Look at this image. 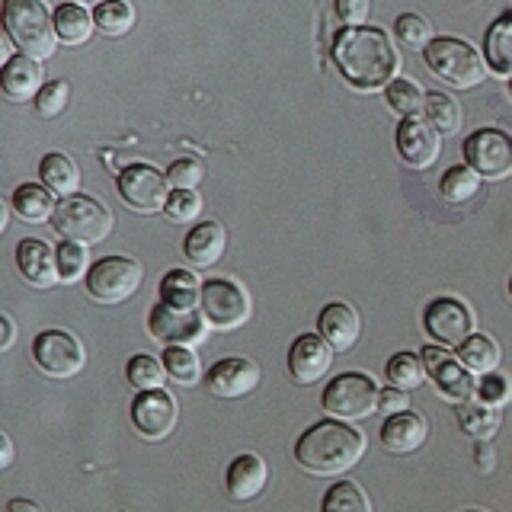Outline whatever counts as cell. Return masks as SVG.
<instances>
[{"label": "cell", "mask_w": 512, "mask_h": 512, "mask_svg": "<svg viewBox=\"0 0 512 512\" xmlns=\"http://www.w3.org/2000/svg\"><path fill=\"white\" fill-rule=\"evenodd\" d=\"M333 61L349 87L362 93L388 90L397 80L400 55L391 36L378 26H352L343 29L333 42Z\"/></svg>", "instance_id": "obj_1"}, {"label": "cell", "mask_w": 512, "mask_h": 512, "mask_svg": "<svg viewBox=\"0 0 512 512\" xmlns=\"http://www.w3.org/2000/svg\"><path fill=\"white\" fill-rule=\"evenodd\" d=\"M365 455V436L343 420H320L308 426L295 442V461L314 477H336L356 468Z\"/></svg>", "instance_id": "obj_2"}, {"label": "cell", "mask_w": 512, "mask_h": 512, "mask_svg": "<svg viewBox=\"0 0 512 512\" xmlns=\"http://www.w3.org/2000/svg\"><path fill=\"white\" fill-rule=\"evenodd\" d=\"M4 32L29 58H52L58 48L55 13L45 0H4Z\"/></svg>", "instance_id": "obj_3"}, {"label": "cell", "mask_w": 512, "mask_h": 512, "mask_svg": "<svg viewBox=\"0 0 512 512\" xmlns=\"http://www.w3.org/2000/svg\"><path fill=\"white\" fill-rule=\"evenodd\" d=\"M426 68L436 74L442 84L455 90H471L487 77V58L477 52L471 42L458 36H439L423 48Z\"/></svg>", "instance_id": "obj_4"}, {"label": "cell", "mask_w": 512, "mask_h": 512, "mask_svg": "<svg viewBox=\"0 0 512 512\" xmlns=\"http://www.w3.org/2000/svg\"><path fill=\"white\" fill-rule=\"evenodd\" d=\"M55 231L61 234V240H74V244H100V240L109 237L112 231V212L93 196H68L58 202V212L52 218Z\"/></svg>", "instance_id": "obj_5"}, {"label": "cell", "mask_w": 512, "mask_h": 512, "mask_svg": "<svg viewBox=\"0 0 512 512\" xmlns=\"http://www.w3.org/2000/svg\"><path fill=\"white\" fill-rule=\"evenodd\" d=\"M141 279H144V269L135 256L112 253V256H103L100 263L90 266L84 288H87L90 301L112 308V304H122V301L132 298L141 288Z\"/></svg>", "instance_id": "obj_6"}, {"label": "cell", "mask_w": 512, "mask_h": 512, "mask_svg": "<svg viewBox=\"0 0 512 512\" xmlns=\"http://www.w3.org/2000/svg\"><path fill=\"white\" fill-rule=\"evenodd\" d=\"M378 397H381V388L375 384L372 375L343 372L324 388L320 404H324L327 416H333V420L352 423V420H365V416H372L378 410Z\"/></svg>", "instance_id": "obj_7"}, {"label": "cell", "mask_w": 512, "mask_h": 512, "mask_svg": "<svg viewBox=\"0 0 512 512\" xmlns=\"http://www.w3.org/2000/svg\"><path fill=\"white\" fill-rule=\"evenodd\" d=\"M32 362H36L42 375L68 381L87 365V349L74 333L61 327H48L36 333V340H32Z\"/></svg>", "instance_id": "obj_8"}, {"label": "cell", "mask_w": 512, "mask_h": 512, "mask_svg": "<svg viewBox=\"0 0 512 512\" xmlns=\"http://www.w3.org/2000/svg\"><path fill=\"white\" fill-rule=\"evenodd\" d=\"M199 311L205 314L212 330H237L250 320V295L234 279H205Z\"/></svg>", "instance_id": "obj_9"}, {"label": "cell", "mask_w": 512, "mask_h": 512, "mask_svg": "<svg viewBox=\"0 0 512 512\" xmlns=\"http://www.w3.org/2000/svg\"><path fill=\"white\" fill-rule=\"evenodd\" d=\"M116 189L122 202L138 215H154L164 212L167 199H170V180L167 173H160L151 164H128L119 170Z\"/></svg>", "instance_id": "obj_10"}, {"label": "cell", "mask_w": 512, "mask_h": 512, "mask_svg": "<svg viewBox=\"0 0 512 512\" xmlns=\"http://www.w3.org/2000/svg\"><path fill=\"white\" fill-rule=\"evenodd\" d=\"M464 164L480 173V180H506L512 176V135L503 128H477L464 138Z\"/></svg>", "instance_id": "obj_11"}, {"label": "cell", "mask_w": 512, "mask_h": 512, "mask_svg": "<svg viewBox=\"0 0 512 512\" xmlns=\"http://www.w3.org/2000/svg\"><path fill=\"white\" fill-rule=\"evenodd\" d=\"M423 327L439 346H461L474 333V311L455 295L432 298L423 311Z\"/></svg>", "instance_id": "obj_12"}, {"label": "cell", "mask_w": 512, "mask_h": 512, "mask_svg": "<svg viewBox=\"0 0 512 512\" xmlns=\"http://www.w3.org/2000/svg\"><path fill=\"white\" fill-rule=\"evenodd\" d=\"M423 362H426V375L432 378V384H436V391L452 400V404H468V400L477 394V384L471 378L468 368L461 365L458 356H452V352H445L442 346H426L423 352Z\"/></svg>", "instance_id": "obj_13"}, {"label": "cell", "mask_w": 512, "mask_h": 512, "mask_svg": "<svg viewBox=\"0 0 512 512\" xmlns=\"http://www.w3.org/2000/svg\"><path fill=\"white\" fill-rule=\"evenodd\" d=\"M148 333L167 346H199L208 336V320L202 311H176L157 301L148 314Z\"/></svg>", "instance_id": "obj_14"}, {"label": "cell", "mask_w": 512, "mask_h": 512, "mask_svg": "<svg viewBox=\"0 0 512 512\" xmlns=\"http://www.w3.org/2000/svg\"><path fill=\"white\" fill-rule=\"evenodd\" d=\"M180 423V410H176V400L164 391H138L132 400V426L138 429L141 439L148 442H164L170 432Z\"/></svg>", "instance_id": "obj_15"}, {"label": "cell", "mask_w": 512, "mask_h": 512, "mask_svg": "<svg viewBox=\"0 0 512 512\" xmlns=\"http://www.w3.org/2000/svg\"><path fill=\"white\" fill-rule=\"evenodd\" d=\"M394 144H397L400 160H404L410 170H429L442 154V135L423 116L400 119Z\"/></svg>", "instance_id": "obj_16"}, {"label": "cell", "mask_w": 512, "mask_h": 512, "mask_svg": "<svg viewBox=\"0 0 512 512\" xmlns=\"http://www.w3.org/2000/svg\"><path fill=\"white\" fill-rule=\"evenodd\" d=\"M260 365L244 356H224L205 372V391L218 400H237L256 391L260 384Z\"/></svg>", "instance_id": "obj_17"}, {"label": "cell", "mask_w": 512, "mask_h": 512, "mask_svg": "<svg viewBox=\"0 0 512 512\" xmlns=\"http://www.w3.org/2000/svg\"><path fill=\"white\" fill-rule=\"evenodd\" d=\"M333 365V346L320 333H301L288 346V375L295 384H317Z\"/></svg>", "instance_id": "obj_18"}, {"label": "cell", "mask_w": 512, "mask_h": 512, "mask_svg": "<svg viewBox=\"0 0 512 512\" xmlns=\"http://www.w3.org/2000/svg\"><path fill=\"white\" fill-rule=\"evenodd\" d=\"M317 333L333 346V352H349L362 336V317L346 301H327L317 317Z\"/></svg>", "instance_id": "obj_19"}, {"label": "cell", "mask_w": 512, "mask_h": 512, "mask_svg": "<svg viewBox=\"0 0 512 512\" xmlns=\"http://www.w3.org/2000/svg\"><path fill=\"white\" fill-rule=\"evenodd\" d=\"M16 269H20V276L32 288H48V285L61 282V276H58V256L39 237H23L20 244H16Z\"/></svg>", "instance_id": "obj_20"}, {"label": "cell", "mask_w": 512, "mask_h": 512, "mask_svg": "<svg viewBox=\"0 0 512 512\" xmlns=\"http://www.w3.org/2000/svg\"><path fill=\"white\" fill-rule=\"evenodd\" d=\"M266 480H269L266 461L260 455H253V452H244V455H237L228 464L224 487H228V496L234 503H250L266 490Z\"/></svg>", "instance_id": "obj_21"}, {"label": "cell", "mask_w": 512, "mask_h": 512, "mask_svg": "<svg viewBox=\"0 0 512 512\" xmlns=\"http://www.w3.org/2000/svg\"><path fill=\"white\" fill-rule=\"evenodd\" d=\"M426 436H429V423H426V416H420L416 410L394 413L381 423V445H384V452H391V455L416 452V448L426 442Z\"/></svg>", "instance_id": "obj_22"}, {"label": "cell", "mask_w": 512, "mask_h": 512, "mask_svg": "<svg viewBox=\"0 0 512 512\" xmlns=\"http://www.w3.org/2000/svg\"><path fill=\"white\" fill-rule=\"evenodd\" d=\"M42 68L36 58L29 55H13L4 61V71H0V90H4L7 100L23 103L29 96H36L42 90Z\"/></svg>", "instance_id": "obj_23"}, {"label": "cell", "mask_w": 512, "mask_h": 512, "mask_svg": "<svg viewBox=\"0 0 512 512\" xmlns=\"http://www.w3.org/2000/svg\"><path fill=\"white\" fill-rule=\"evenodd\" d=\"M224 247H228V234H224L221 224L218 221H199L183 240V256L192 266L208 269L221 260Z\"/></svg>", "instance_id": "obj_24"}, {"label": "cell", "mask_w": 512, "mask_h": 512, "mask_svg": "<svg viewBox=\"0 0 512 512\" xmlns=\"http://www.w3.org/2000/svg\"><path fill=\"white\" fill-rule=\"evenodd\" d=\"M10 205H13V212L20 215L23 221H29V224H45V221H52L55 212H58L55 192L48 186H42V183L16 186L13 196H10Z\"/></svg>", "instance_id": "obj_25"}, {"label": "cell", "mask_w": 512, "mask_h": 512, "mask_svg": "<svg viewBox=\"0 0 512 512\" xmlns=\"http://www.w3.org/2000/svg\"><path fill=\"white\" fill-rule=\"evenodd\" d=\"M160 304L176 311H199L202 304V282L189 269H170L160 279Z\"/></svg>", "instance_id": "obj_26"}, {"label": "cell", "mask_w": 512, "mask_h": 512, "mask_svg": "<svg viewBox=\"0 0 512 512\" xmlns=\"http://www.w3.org/2000/svg\"><path fill=\"white\" fill-rule=\"evenodd\" d=\"M484 58L493 74L512 77V10L500 13L490 23L484 36Z\"/></svg>", "instance_id": "obj_27"}, {"label": "cell", "mask_w": 512, "mask_h": 512, "mask_svg": "<svg viewBox=\"0 0 512 512\" xmlns=\"http://www.w3.org/2000/svg\"><path fill=\"white\" fill-rule=\"evenodd\" d=\"M39 180H42V186L52 189L55 196L68 199V196H77V189H80V170L68 154L52 151V154L42 157Z\"/></svg>", "instance_id": "obj_28"}, {"label": "cell", "mask_w": 512, "mask_h": 512, "mask_svg": "<svg viewBox=\"0 0 512 512\" xmlns=\"http://www.w3.org/2000/svg\"><path fill=\"white\" fill-rule=\"evenodd\" d=\"M500 423H503L500 407H490L484 400H468V404H461V410H458L461 432L477 442H490V436L500 429Z\"/></svg>", "instance_id": "obj_29"}, {"label": "cell", "mask_w": 512, "mask_h": 512, "mask_svg": "<svg viewBox=\"0 0 512 512\" xmlns=\"http://www.w3.org/2000/svg\"><path fill=\"white\" fill-rule=\"evenodd\" d=\"M458 359L471 375H490L500 365V346L487 333H471L468 340L458 346Z\"/></svg>", "instance_id": "obj_30"}, {"label": "cell", "mask_w": 512, "mask_h": 512, "mask_svg": "<svg viewBox=\"0 0 512 512\" xmlns=\"http://www.w3.org/2000/svg\"><path fill=\"white\" fill-rule=\"evenodd\" d=\"M55 29L64 45H84L93 36L96 20H93V13H87V7L68 0V4H61L55 10Z\"/></svg>", "instance_id": "obj_31"}, {"label": "cell", "mask_w": 512, "mask_h": 512, "mask_svg": "<svg viewBox=\"0 0 512 512\" xmlns=\"http://www.w3.org/2000/svg\"><path fill=\"white\" fill-rule=\"evenodd\" d=\"M423 119L436 128L439 135H455L461 122H464V112L461 103L455 100L452 93H442V90H432L426 93V106H423Z\"/></svg>", "instance_id": "obj_32"}, {"label": "cell", "mask_w": 512, "mask_h": 512, "mask_svg": "<svg viewBox=\"0 0 512 512\" xmlns=\"http://www.w3.org/2000/svg\"><path fill=\"white\" fill-rule=\"evenodd\" d=\"M384 375H388L391 388L413 391L426 381V362H423L420 352H410V349L394 352V356L388 359V368H384Z\"/></svg>", "instance_id": "obj_33"}, {"label": "cell", "mask_w": 512, "mask_h": 512, "mask_svg": "<svg viewBox=\"0 0 512 512\" xmlns=\"http://www.w3.org/2000/svg\"><path fill=\"white\" fill-rule=\"evenodd\" d=\"M93 20H96V32H103L106 39H119L132 32L135 7L128 0H106V4L93 7Z\"/></svg>", "instance_id": "obj_34"}, {"label": "cell", "mask_w": 512, "mask_h": 512, "mask_svg": "<svg viewBox=\"0 0 512 512\" xmlns=\"http://www.w3.org/2000/svg\"><path fill=\"white\" fill-rule=\"evenodd\" d=\"M480 189V173L471 170L468 164H458V167H448L439 180V196L452 205H461L477 196Z\"/></svg>", "instance_id": "obj_35"}, {"label": "cell", "mask_w": 512, "mask_h": 512, "mask_svg": "<svg viewBox=\"0 0 512 512\" xmlns=\"http://www.w3.org/2000/svg\"><path fill=\"white\" fill-rule=\"evenodd\" d=\"M320 512H372V500H368V493L356 484V480H336V484L324 493Z\"/></svg>", "instance_id": "obj_36"}, {"label": "cell", "mask_w": 512, "mask_h": 512, "mask_svg": "<svg viewBox=\"0 0 512 512\" xmlns=\"http://www.w3.org/2000/svg\"><path fill=\"white\" fill-rule=\"evenodd\" d=\"M384 100H388V106L397 112L400 119H410V116H420L423 112L426 93L420 84H413V80L397 77L394 84H388V90H384Z\"/></svg>", "instance_id": "obj_37"}, {"label": "cell", "mask_w": 512, "mask_h": 512, "mask_svg": "<svg viewBox=\"0 0 512 512\" xmlns=\"http://www.w3.org/2000/svg\"><path fill=\"white\" fill-rule=\"evenodd\" d=\"M164 368H167V375L173 381H180L186 384V388H192V384H199L205 381L202 378V362L196 359V352H192V346H167L164 349Z\"/></svg>", "instance_id": "obj_38"}, {"label": "cell", "mask_w": 512, "mask_h": 512, "mask_svg": "<svg viewBox=\"0 0 512 512\" xmlns=\"http://www.w3.org/2000/svg\"><path fill=\"white\" fill-rule=\"evenodd\" d=\"M164 375H167L164 359H154V356H148V352H138V356H132L125 365V378L135 391L160 388V384H164Z\"/></svg>", "instance_id": "obj_39"}, {"label": "cell", "mask_w": 512, "mask_h": 512, "mask_svg": "<svg viewBox=\"0 0 512 512\" xmlns=\"http://www.w3.org/2000/svg\"><path fill=\"white\" fill-rule=\"evenodd\" d=\"M394 36L407 48H426L432 42V26L420 13H400L394 20Z\"/></svg>", "instance_id": "obj_40"}, {"label": "cell", "mask_w": 512, "mask_h": 512, "mask_svg": "<svg viewBox=\"0 0 512 512\" xmlns=\"http://www.w3.org/2000/svg\"><path fill=\"white\" fill-rule=\"evenodd\" d=\"M55 256H58V276L61 282H77L87 269V250L84 244H74V240H61L55 247Z\"/></svg>", "instance_id": "obj_41"}, {"label": "cell", "mask_w": 512, "mask_h": 512, "mask_svg": "<svg viewBox=\"0 0 512 512\" xmlns=\"http://www.w3.org/2000/svg\"><path fill=\"white\" fill-rule=\"evenodd\" d=\"M68 96H71V84L68 80H48V84L36 93V112L42 119H55L68 106Z\"/></svg>", "instance_id": "obj_42"}, {"label": "cell", "mask_w": 512, "mask_h": 512, "mask_svg": "<svg viewBox=\"0 0 512 512\" xmlns=\"http://www.w3.org/2000/svg\"><path fill=\"white\" fill-rule=\"evenodd\" d=\"M167 218L176 224H186V221H196L202 215V196L196 189H173L170 199H167Z\"/></svg>", "instance_id": "obj_43"}, {"label": "cell", "mask_w": 512, "mask_h": 512, "mask_svg": "<svg viewBox=\"0 0 512 512\" xmlns=\"http://www.w3.org/2000/svg\"><path fill=\"white\" fill-rule=\"evenodd\" d=\"M167 180L173 189H196L205 180V164L199 157H180L167 167Z\"/></svg>", "instance_id": "obj_44"}, {"label": "cell", "mask_w": 512, "mask_h": 512, "mask_svg": "<svg viewBox=\"0 0 512 512\" xmlns=\"http://www.w3.org/2000/svg\"><path fill=\"white\" fill-rule=\"evenodd\" d=\"M509 394H512V384L506 375L490 372V375H484V381L477 384V400H484V404H490V407H503L509 400Z\"/></svg>", "instance_id": "obj_45"}, {"label": "cell", "mask_w": 512, "mask_h": 512, "mask_svg": "<svg viewBox=\"0 0 512 512\" xmlns=\"http://www.w3.org/2000/svg\"><path fill=\"white\" fill-rule=\"evenodd\" d=\"M368 10H372V7H368V0H336V16H340V23L346 29L365 26Z\"/></svg>", "instance_id": "obj_46"}, {"label": "cell", "mask_w": 512, "mask_h": 512, "mask_svg": "<svg viewBox=\"0 0 512 512\" xmlns=\"http://www.w3.org/2000/svg\"><path fill=\"white\" fill-rule=\"evenodd\" d=\"M378 410H381V413H388V416L410 410L407 391H400V388H384V391H381V397H378Z\"/></svg>", "instance_id": "obj_47"}, {"label": "cell", "mask_w": 512, "mask_h": 512, "mask_svg": "<svg viewBox=\"0 0 512 512\" xmlns=\"http://www.w3.org/2000/svg\"><path fill=\"white\" fill-rule=\"evenodd\" d=\"M474 458H477V471H480V474H490V471H493V448H490L487 442H477Z\"/></svg>", "instance_id": "obj_48"}, {"label": "cell", "mask_w": 512, "mask_h": 512, "mask_svg": "<svg viewBox=\"0 0 512 512\" xmlns=\"http://www.w3.org/2000/svg\"><path fill=\"white\" fill-rule=\"evenodd\" d=\"M7 512H45L36 500H26V496H16L7 503Z\"/></svg>", "instance_id": "obj_49"}, {"label": "cell", "mask_w": 512, "mask_h": 512, "mask_svg": "<svg viewBox=\"0 0 512 512\" xmlns=\"http://www.w3.org/2000/svg\"><path fill=\"white\" fill-rule=\"evenodd\" d=\"M13 464V439L7 432H0V468H10Z\"/></svg>", "instance_id": "obj_50"}, {"label": "cell", "mask_w": 512, "mask_h": 512, "mask_svg": "<svg viewBox=\"0 0 512 512\" xmlns=\"http://www.w3.org/2000/svg\"><path fill=\"white\" fill-rule=\"evenodd\" d=\"M0 324H4V340H0V349H10V346H13V340H16V327H13L10 314L0 317Z\"/></svg>", "instance_id": "obj_51"}, {"label": "cell", "mask_w": 512, "mask_h": 512, "mask_svg": "<svg viewBox=\"0 0 512 512\" xmlns=\"http://www.w3.org/2000/svg\"><path fill=\"white\" fill-rule=\"evenodd\" d=\"M74 4H80V7H100V4H106V0H74Z\"/></svg>", "instance_id": "obj_52"}, {"label": "cell", "mask_w": 512, "mask_h": 512, "mask_svg": "<svg viewBox=\"0 0 512 512\" xmlns=\"http://www.w3.org/2000/svg\"><path fill=\"white\" fill-rule=\"evenodd\" d=\"M506 90H509V100H512V77H509V84H506Z\"/></svg>", "instance_id": "obj_53"}, {"label": "cell", "mask_w": 512, "mask_h": 512, "mask_svg": "<svg viewBox=\"0 0 512 512\" xmlns=\"http://www.w3.org/2000/svg\"><path fill=\"white\" fill-rule=\"evenodd\" d=\"M464 512H484V509H464Z\"/></svg>", "instance_id": "obj_54"}, {"label": "cell", "mask_w": 512, "mask_h": 512, "mask_svg": "<svg viewBox=\"0 0 512 512\" xmlns=\"http://www.w3.org/2000/svg\"><path fill=\"white\" fill-rule=\"evenodd\" d=\"M509 298H512V279H509Z\"/></svg>", "instance_id": "obj_55"}]
</instances>
